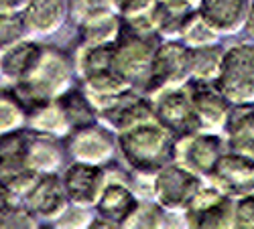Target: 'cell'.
Segmentation results:
<instances>
[{
  "label": "cell",
  "mask_w": 254,
  "mask_h": 229,
  "mask_svg": "<svg viewBox=\"0 0 254 229\" xmlns=\"http://www.w3.org/2000/svg\"><path fill=\"white\" fill-rule=\"evenodd\" d=\"M189 95H191L193 110L199 120V128L205 132H216V134L224 130L232 103L214 83H193L189 88Z\"/></svg>",
  "instance_id": "2e32d148"
},
{
  "label": "cell",
  "mask_w": 254,
  "mask_h": 229,
  "mask_svg": "<svg viewBox=\"0 0 254 229\" xmlns=\"http://www.w3.org/2000/svg\"><path fill=\"white\" fill-rule=\"evenodd\" d=\"M250 2H254V0H250Z\"/></svg>",
  "instance_id": "7bdbcfd3"
},
{
  "label": "cell",
  "mask_w": 254,
  "mask_h": 229,
  "mask_svg": "<svg viewBox=\"0 0 254 229\" xmlns=\"http://www.w3.org/2000/svg\"><path fill=\"white\" fill-rule=\"evenodd\" d=\"M250 0H199L197 14L218 35H236L242 31Z\"/></svg>",
  "instance_id": "ac0fdd59"
},
{
  "label": "cell",
  "mask_w": 254,
  "mask_h": 229,
  "mask_svg": "<svg viewBox=\"0 0 254 229\" xmlns=\"http://www.w3.org/2000/svg\"><path fill=\"white\" fill-rule=\"evenodd\" d=\"M65 146L59 138L41 136L29 132L27 144V166L33 169L37 175H53L61 173L65 166Z\"/></svg>",
  "instance_id": "44dd1931"
},
{
  "label": "cell",
  "mask_w": 254,
  "mask_h": 229,
  "mask_svg": "<svg viewBox=\"0 0 254 229\" xmlns=\"http://www.w3.org/2000/svg\"><path fill=\"white\" fill-rule=\"evenodd\" d=\"M96 213L92 211V207H83L69 203L63 213L53 221V227L57 229H90Z\"/></svg>",
  "instance_id": "836d02e7"
},
{
  "label": "cell",
  "mask_w": 254,
  "mask_h": 229,
  "mask_svg": "<svg viewBox=\"0 0 254 229\" xmlns=\"http://www.w3.org/2000/svg\"><path fill=\"white\" fill-rule=\"evenodd\" d=\"M0 189H2V181H0Z\"/></svg>",
  "instance_id": "b9f144b4"
},
{
  "label": "cell",
  "mask_w": 254,
  "mask_h": 229,
  "mask_svg": "<svg viewBox=\"0 0 254 229\" xmlns=\"http://www.w3.org/2000/svg\"><path fill=\"white\" fill-rule=\"evenodd\" d=\"M27 0H0V12H20Z\"/></svg>",
  "instance_id": "ab89813d"
},
{
  "label": "cell",
  "mask_w": 254,
  "mask_h": 229,
  "mask_svg": "<svg viewBox=\"0 0 254 229\" xmlns=\"http://www.w3.org/2000/svg\"><path fill=\"white\" fill-rule=\"evenodd\" d=\"M61 181L65 186V195L69 203L94 209V205L98 203L106 186V181H108V175H106V166L71 160L67 166H63Z\"/></svg>",
  "instance_id": "4fadbf2b"
},
{
  "label": "cell",
  "mask_w": 254,
  "mask_h": 229,
  "mask_svg": "<svg viewBox=\"0 0 254 229\" xmlns=\"http://www.w3.org/2000/svg\"><path fill=\"white\" fill-rule=\"evenodd\" d=\"M151 101H153L155 122H159L161 126L167 132H171L175 138L201 130L187 86L165 90V92L153 95Z\"/></svg>",
  "instance_id": "30bf717a"
},
{
  "label": "cell",
  "mask_w": 254,
  "mask_h": 229,
  "mask_svg": "<svg viewBox=\"0 0 254 229\" xmlns=\"http://www.w3.org/2000/svg\"><path fill=\"white\" fill-rule=\"evenodd\" d=\"M224 134L228 150L254 158V103H232Z\"/></svg>",
  "instance_id": "d6986e66"
},
{
  "label": "cell",
  "mask_w": 254,
  "mask_h": 229,
  "mask_svg": "<svg viewBox=\"0 0 254 229\" xmlns=\"http://www.w3.org/2000/svg\"><path fill=\"white\" fill-rule=\"evenodd\" d=\"M57 99H59L63 112H65V116H67V120L71 124V130L98 122V114H96V110L92 106V101L88 99V95L83 93L81 90H71L69 88Z\"/></svg>",
  "instance_id": "f1b7e54d"
},
{
  "label": "cell",
  "mask_w": 254,
  "mask_h": 229,
  "mask_svg": "<svg viewBox=\"0 0 254 229\" xmlns=\"http://www.w3.org/2000/svg\"><path fill=\"white\" fill-rule=\"evenodd\" d=\"M220 35L211 29L205 20L197 14V10H193L191 14L187 16L183 31L179 41L185 47H205V45H216Z\"/></svg>",
  "instance_id": "4dcf8cb0"
},
{
  "label": "cell",
  "mask_w": 254,
  "mask_h": 229,
  "mask_svg": "<svg viewBox=\"0 0 254 229\" xmlns=\"http://www.w3.org/2000/svg\"><path fill=\"white\" fill-rule=\"evenodd\" d=\"M63 146H65V152L71 160L96 166H108L118 152L116 134L100 122L73 128L63 138Z\"/></svg>",
  "instance_id": "52a82bcc"
},
{
  "label": "cell",
  "mask_w": 254,
  "mask_h": 229,
  "mask_svg": "<svg viewBox=\"0 0 254 229\" xmlns=\"http://www.w3.org/2000/svg\"><path fill=\"white\" fill-rule=\"evenodd\" d=\"M73 63L65 51L55 45L41 43L31 67L14 83L16 93L27 106L37 101L57 99L71 88Z\"/></svg>",
  "instance_id": "6da1fadb"
},
{
  "label": "cell",
  "mask_w": 254,
  "mask_h": 229,
  "mask_svg": "<svg viewBox=\"0 0 254 229\" xmlns=\"http://www.w3.org/2000/svg\"><path fill=\"white\" fill-rule=\"evenodd\" d=\"M167 223V211L153 199H138L136 209L126 219L122 227H134V229H159Z\"/></svg>",
  "instance_id": "1f68e13d"
},
{
  "label": "cell",
  "mask_w": 254,
  "mask_h": 229,
  "mask_svg": "<svg viewBox=\"0 0 254 229\" xmlns=\"http://www.w3.org/2000/svg\"><path fill=\"white\" fill-rule=\"evenodd\" d=\"M224 152V140L216 132L197 130L173 140V162L205 179Z\"/></svg>",
  "instance_id": "9c48e42d"
},
{
  "label": "cell",
  "mask_w": 254,
  "mask_h": 229,
  "mask_svg": "<svg viewBox=\"0 0 254 229\" xmlns=\"http://www.w3.org/2000/svg\"><path fill=\"white\" fill-rule=\"evenodd\" d=\"M67 2V20L75 27H81L94 18L114 14V2L112 0H65Z\"/></svg>",
  "instance_id": "f546056e"
},
{
  "label": "cell",
  "mask_w": 254,
  "mask_h": 229,
  "mask_svg": "<svg viewBox=\"0 0 254 229\" xmlns=\"http://www.w3.org/2000/svg\"><path fill=\"white\" fill-rule=\"evenodd\" d=\"M214 86L230 103H254V45L238 43L224 49Z\"/></svg>",
  "instance_id": "277c9868"
},
{
  "label": "cell",
  "mask_w": 254,
  "mask_h": 229,
  "mask_svg": "<svg viewBox=\"0 0 254 229\" xmlns=\"http://www.w3.org/2000/svg\"><path fill=\"white\" fill-rule=\"evenodd\" d=\"M189 83V47L181 41H159L151 67L142 86L144 95L153 97L165 90L183 88Z\"/></svg>",
  "instance_id": "3957f363"
},
{
  "label": "cell",
  "mask_w": 254,
  "mask_h": 229,
  "mask_svg": "<svg viewBox=\"0 0 254 229\" xmlns=\"http://www.w3.org/2000/svg\"><path fill=\"white\" fill-rule=\"evenodd\" d=\"M149 120H155L151 97L134 92L132 88L120 93L114 101H110L108 106L98 112V122L104 124L114 134H120Z\"/></svg>",
  "instance_id": "7c38bea8"
},
{
  "label": "cell",
  "mask_w": 254,
  "mask_h": 229,
  "mask_svg": "<svg viewBox=\"0 0 254 229\" xmlns=\"http://www.w3.org/2000/svg\"><path fill=\"white\" fill-rule=\"evenodd\" d=\"M23 203L35 213V217L41 223H51L63 213V209L69 205V199L65 195L61 175H41L35 183V186L29 191V195L23 199Z\"/></svg>",
  "instance_id": "5bb4252c"
},
{
  "label": "cell",
  "mask_w": 254,
  "mask_h": 229,
  "mask_svg": "<svg viewBox=\"0 0 254 229\" xmlns=\"http://www.w3.org/2000/svg\"><path fill=\"white\" fill-rule=\"evenodd\" d=\"M112 2H114V8H116V14L122 20H128V18L146 14L155 6L157 0H112Z\"/></svg>",
  "instance_id": "74e56055"
},
{
  "label": "cell",
  "mask_w": 254,
  "mask_h": 229,
  "mask_svg": "<svg viewBox=\"0 0 254 229\" xmlns=\"http://www.w3.org/2000/svg\"><path fill=\"white\" fill-rule=\"evenodd\" d=\"M27 130L31 134L51 136L63 140L71 132V124L63 112L59 99L37 101L27 106Z\"/></svg>",
  "instance_id": "ffe728a7"
},
{
  "label": "cell",
  "mask_w": 254,
  "mask_h": 229,
  "mask_svg": "<svg viewBox=\"0 0 254 229\" xmlns=\"http://www.w3.org/2000/svg\"><path fill=\"white\" fill-rule=\"evenodd\" d=\"M159 41L161 39L155 35L136 33L122 23V31L116 39V43L112 45L114 69L128 79L132 86L138 81H144Z\"/></svg>",
  "instance_id": "5b68a950"
},
{
  "label": "cell",
  "mask_w": 254,
  "mask_h": 229,
  "mask_svg": "<svg viewBox=\"0 0 254 229\" xmlns=\"http://www.w3.org/2000/svg\"><path fill=\"white\" fill-rule=\"evenodd\" d=\"M0 227H20V229H37L41 227V221L35 217V213L29 209V207L18 201L14 203L10 209L0 217Z\"/></svg>",
  "instance_id": "d590c367"
},
{
  "label": "cell",
  "mask_w": 254,
  "mask_h": 229,
  "mask_svg": "<svg viewBox=\"0 0 254 229\" xmlns=\"http://www.w3.org/2000/svg\"><path fill=\"white\" fill-rule=\"evenodd\" d=\"M79 31V43L88 45H114L122 31V18L114 14H106L100 18H94L90 23L77 27Z\"/></svg>",
  "instance_id": "83f0119b"
},
{
  "label": "cell",
  "mask_w": 254,
  "mask_h": 229,
  "mask_svg": "<svg viewBox=\"0 0 254 229\" xmlns=\"http://www.w3.org/2000/svg\"><path fill=\"white\" fill-rule=\"evenodd\" d=\"M73 73L83 79L96 71L114 67L112 65V45H88V43H79L73 59Z\"/></svg>",
  "instance_id": "4316f807"
},
{
  "label": "cell",
  "mask_w": 254,
  "mask_h": 229,
  "mask_svg": "<svg viewBox=\"0 0 254 229\" xmlns=\"http://www.w3.org/2000/svg\"><path fill=\"white\" fill-rule=\"evenodd\" d=\"M234 227L254 229V193L234 199Z\"/></svg>",
  "instance_id": "8d00e7d4"
},
{
  "label": "cell",
  "mask_w": 254,
  "mask_h": 229,
  "mask_svg": "<svg viewBox=\"0 0 254 229\" xmlns=\"http://www.w3.org/2000/svg\"><path fill=\"white\" fill-rule=\"evenodd\" d=\"M157 2L175 10H195L199 0H157Z\"/></svg>",
  "instance_id": "f35d334b"
},
{
  "label": "cell",
  "mask_w": 254,
  "mask_h": 229,
  "mask_svg": "<svg viewBox=\"0 0 254 229\" xmlns=\"http://www.w3.org/2000/svg\"><path fill=\"white\" fill-rule=\"evenodd\" d=\"M20 18L33 39L51 37L61 31L67 20L65 0H27Z\"/></svg>",
  "instance_id": "e0dca14e"
},
{
  "label": "cell",
  "mask_w": 254,
  "mask_h": 229,
  "mask_svg": "<svg viewBox=\"0 0 254 229\" xmlns=\"http://www.w3.org/2000/svg\"><path fill=\"white\" fill-rule=\"evenodd\" d=\"M39 177H41V175H37L33 169L25 166V169H18L16 173H10V175L2 177L0 181H2V184L6 186V189H8L18 201H23V199L29 195V191L35 186V183H37Z\"/></svg>",
  "instance_id": "e575fe53"
},
{
  "label": "cell",
  "mask_w": 254,
  "mask_h": 229,
  "mask_svg": "<svg viewBox=\"0 0 254 229\" xmlns=\"http://www.w3.org/2000/svg\"><path fill=\"white\" fill-rule=\"evenodd\" d=\"M25 39H31V35L20 18V12H0V53Z\"/></svg>",
  "instance_id": "d6a6232c"
},
{
  "label": "cell",
  "mask_w": 254,
  "mask_h": 229,
  "mask_svg": "<svg viewBox=\"0 0 254 229\" xmlns=\"http://www.w3.org/2000/svg\"><path fill=\"white\" fill-rule=\"evenodd\" d=\"M173 140L159 122L149 120L116 134V150L132 173L153 175L173 162Z\"/></svg>",
  "instance_id": "7a4b0ae2"
},
{
  "label": "cell",
  "mask_w": 254,
  "mask_h": 229,
  "mask_svg": "<svg viewBox=\"0 0 254 229\" xmlns=\"http://www.w3.org/2000/svg\"><path fill=\"white\" fill-rule=\"evenodd\" d=\"M27 103L14 88H0V136L27 128Z\"/></svg>",
  "instance_id": "484cf974"
},
{
  "label": "cell",
  "mask_w": 254,
  "mask_h": 229,
  "mask_svg": "<svg viewBox=\"0 0 254 229\" xmlns=\"http://www.w3.org/2000/svg\"><path fill=\"white\" fill-rule=\"evenodd\" d=\"M201 184V177L177 162H169L153 175V201H157L167 213H183Z\"/></svg>",
  "instance_id": "8992f818"
},
{
  "label": "cell",
  "mask_w": 254,
  "mask_h": 229,
  "mask_svg": "<svg viewBox=\"0 0 254 229\" xmlns=\"http://www.w3.org/2000/svg\"><path fill=\"white\" fill-rule=\"evenodd\" d=\"M205 179L207 184L232 199L254 193V158L234 150L222 152Z\"/></svg>",
  "instance_id": "8fae6325"
},
{
  "label": "cell",
  "mask_w": 254,
  "mask_h": 229,
  "mask_svg": "<svg viewBox=\"0 0 254 229\" xmlns=\"http://www.w3.org/2000/svg\"><path fill=\"white\" fill-rule=\"evenodd\" d=\"M183 223L199 229H226L234 227V199L224 195L211 184H201L183 209Z\"/></svg>",
  "instance_id": "ba28073f"
},
{
  "label": "cell",
  "mask_w": 254,
  "mask_h": 229,
  "mask_svg": "<svg viewBox=\"0 0 254 229\" xmlns=\"http://www.w3.org/2000/svg\"><path fill=\"white\" fill-rule=\"evenodd\" d=\"M224 49L216 45L189 47V81L191 83H214L222 67Z\"/></svg>",
  "instance_id": "cb8c5ba5"
},
{
  "label": "cell",
  "mask_w": 254,
  "mask_h": 229,
  "mask_svg": "<svg viewBox=\"0 0 254 229\" xmlns=\"http://www.w3.org/2000/svg\"><path fill=\"white\" fill-rule=\"evenodd\" d=\"M29 130H16L0 136V179L27 166Z\"/></svg>",
  "instance_id": "d4e9b609"
},
{
  "label": "cell",
  "mask_w": 254,
  "mask_h": 229,
  "mask_svg": "<svg viewBox=\"0 0 254 229\" xmlns=\"http://www.w3.org/2000/svg\"><path fill=\"white\" fill-rule=\"evenodd\" d=\"M136 205H138V197L130 186V181L108 177L98 203L94 205V209H96L98 217L110 221L114 227H122L126 223V219L136 209Z\"/></svg>",
  "instance_id": "9a60e30c"
},
{
  "label": "cell",
  "mask_w": 254,
  "mask_h": 229,
  "mask_svg": "<svg viewBox=\"0 0 254 229\" xmlns=\"http://www.w3.org/2000/svg\"><path fill=\"white\" fill-rule=\"evenodd\" d=\"M242 31L254 41V2L250 4V10H248V14H246V20H244Z\"/></svg>",
  "instance_id": "60d3db41"
},
{
  "label": "cell",
  "mask_w": 254,
  "mask_h": 229,
  "mask_svg": "<svg viewBox=\"0 0 254 229\" xmlns=\"http://www.w3.org/2000/svg\"><path fill=\"white\" fill-rule=\"evenodd\" d=\"M130 88H132V83L124 75H120L114 67L96 71V73L81 79V92L92 101L96 114Z\"/></svg>",
  "instance_id": "7402d4cb"
},
{
  "label": "cell",
  "mask_w": 254,
  "mask_h": 229,
  "mask_svg": "<svg viewBox=\"0 0 254 229\" xmlns=\"http://www.w3.org/2000/svg\"><path fill=\"white\" fill-rule=\"evenodd\" d=\"M39 47H41V41L31 37V39H25L20 43L12 45L10 49L2 51L0 53V77L10 81L14 86L31 67Z\"/></svg>",
  "instance_id": "603a6c76"
}]
</instances>
